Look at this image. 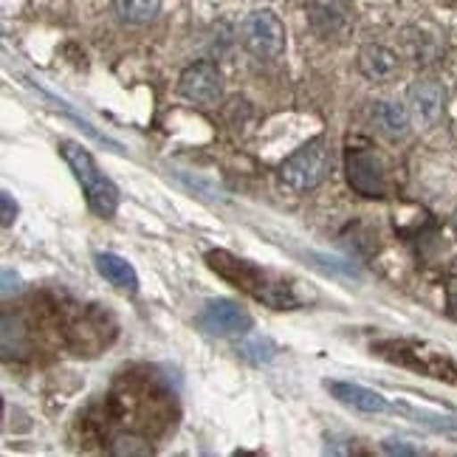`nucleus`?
Returning a JSON list of instances; mask_svg holds the SVG:
<instances>
[{
    "label": "nucleus",
    "mask_w": 457,
    "mask_h": 457,
    "mask_svg": "<svg viewBox=\"0 0 457 457\" xmlns=\"http://www.w3.org/2000/svg\"><path fill=\"white\" fill-rule=\"evenodd\" d=\"M206 266L212 269L218 277H223L226 283H232L235 288L245 291L254 300L266 303L277 311H286L296 305V296L291 294V288L283 283V279H274L269 271H262L260 266L249 260H240L228 252H209L206 254Z\"/></svg>",
    "instance_id": "f257e3e1"
},
{
    "label": "nucleus",
    "mask_w": 457,
    "mask_h": 457,
    "mask_svg": "<svg viewBox=\"0 0 457 457\" xmlns=\"http://www.w3.org/2000/svg\"><path fill=\"white\" fill-rule=\"evenodd\" d=\"M60 153H62V158L68 162V167L74 170L77 181L82 184L91 212L99 215V218H113L116 206H119V189L113 187V181L108 179V175H104L96 167L94 155L87 153L82 145H77V142H62L60 145Z\"/></svg>",
    "instance_id": "f03ea898"
},
{
    "label": "nucleus",
    "mask_w": 457,
    "mask_h": 457,
    "mask_svg": "<svg viewBox=\"0 0 457 457\" xmlns=\"http://www.w3.org/2000/svg\"><path fill=\"white\" fill-rule=\"evenodd\" d=\"M333 172V153L325 136L311 138L308 145H303L294 155H288L279 164V179L294 192H308L316 189L328 175Z\"/></svg>",
    "instance_id": "7ed1b4c3"
},
{
    "label": "nucleus",
    "mask_w": 457,
    "mask_h": 457,
    "mask_svg": "<svg viewBox=\"0 0 457 457\" xmlns=\"http://www.w3.org/2000/svg\"><path fill=\"white\" fill-rule=\"evenodd\" d=\"M240 40L260 60H277L286 51V26L271 9H257L243 21Z\"/></svg>",
    "instance_id": "20e7f679"
},
{
    "label": "nucleus",
    "mask_w": 457,
    "mask_h": 457,
    "mask_svg": "<svg viewBox=\"0 0 457 457\" xmlns=\"http://www.w3.org/2000/svg\"><path fill=\"white\" fill-rule=\"evenodd\" d=\"M347 184L364 198L386 195V167L373 147H350L345 155Z\"/></svg>",
    "instance_id": "39448f33"
},
{
    "label": "nucleus",
    "mask_w": 457,
    "mask_h": 457,
    "mask_svg": "<svg viewBox=\"0 0 457 457\" xmlns=\"http://www.w3.org/2000/svg\"><path fill=\"white\" fill-rule=\"evenodd\" d=\"M179 91L184 99L201 104V108H212L223 96V77L212 62H195L181 74Z\"/></svg>",
    "instance_id": "423d86ee"
},
{
    "label": "nucleus",
    "mask_w": 457,
    "mask_h": 457,
    "mask_svg": "<svg viewBox=\"0 0 457 457\" xmlns=\"http://www.w3.org/2000/svg\"><path fill=\"white\" fill-rule=\"evenodd\" d=\"M198 325L212 337H243L252 328V316L232 300H215L201 311Z\"/></svg>",
    "instance_id": "0eeeda50"
},
{
    "label": "nucleus",
    "mask_w": 457,
    "mask_h": 457,
    "mask_svg": "<svg viewBox=\"0 0 457 457\" xmlns=\"http://www.w3.org/2000/svg\"><path fill=\"white\" fill-rule=\"evenodd\" d=\"M407 102H410V111L418 121L424 125H432V121L441 119L444 113V104H446V91L444 85L437 79H418L410 85L407 91Z\"/></svg>",
    "instance_id": "6e6552de"
},
{
    "label": "nucleus",
    "mask_w": 457,
    "mask_h": 457,
    "mask_svg": "<svg viewBox=\"0 0 457 457\" xmlns=\"http://www.w3.org/2000/svg\"><path fill=\"white\" fill-rule=\"evenodd\" d=\"M359 71L373 82H390L398 74V54L386 46H364L359 51Z\"/></svg>",
    "instance_id": "1a4fd4ad"
},
{
    "label": "nucleus",
    "mask_w": 457,
    "mask_h": 457,
    "mask_svg": "<svg viewBox=\"0 0 457 457\" xmlns=\"http://www.w3.org/2000/svg\"><path fill=\"white\" fill-rule=\"evenodd\" d=\"M325 386L333 398L347 403V407H353V410H361V412H384L386 410V401L378 393L367 390V386L350 384V381H325Z\"/></svg>",
    "instance_id": "9d476101"
},
{
    "label": "nucleus",
    "mask_w": 457,
    "mask_h": 457,
    "mask_svg": "<svg viewBox=\"0 0 457 457\" xmlns=\"http://www.w3.org/2000/svg\"><path fill=\"white\" fill-rule=\"evenodd\" d=\"M96 271L108 279L111 286H116L119 291H128V294H136L138 291V277L133 271V266L119 254H96Z\"/></svg>",
    "instance_id": "9b49d317"
},
{
    "label": "nucleus",
    "mask_w": 457,
    "mask_h": 457,
    "mask_svg": "<svg viewBox=\"0 0 457 457\" xmlns=\"http://www.w3.org/2000/svg\"><path fill=\"white\" fill-rule=\"evenodd\" d=\"M376 125L384 136L403 138L410 136V111L395 102H381L376 108Z\"/></svg>",
    "instance_id": "f8f14e48"
},
{
    "label": "nucleus",
    "mask_w": 457,
    "mask_h": 457,
    "mask_svg": "<svg viewBox=\"0 0 457 457\" xmlns=\"http://www.w3.org/2000/svg\"><path fill=\"white\" fill-rule=\"evenodd\" d=\"M29 350V328L23 316L4 313V359L21 356Z\"/></svg>",
    "instance_id": "ddd939ff"
},
{
    "label": "nucleus",
    "mask_w": 457,
    "mask_h": 457,
    "mask_svg": "<svg viewBox=\"0 0 457 457\" xmlns=\"http://www.w3.org/2000/svg\"><path fill=\"white\" fill-rule=\"evenodd\" d=\"M113 6L121 21L138 26V23L153 21L158 14V6H162V0H113Z\"/></svg>",
    "instance_id": "4468645a"
},
{
    "label": "nucleus",
    "mask_w": 457,
    "mask_h": 457,
    "mask_svg": "<svg viewBox=\"0 0 457 457\" xmlns=\"http://www.w3.org/2000/svg\"><path fill=\"white\" fill-rule=\"evenodd\" d=\"M111 454H153V446L147 444V437L136 435V432H121L116 435L111 446H108Z\"/></svg>",
    "instance_id": "2eb2a0df"
},
{
    "label": "nucleus",
    "mask_w": 457,
    "mask_h": 457,
    "mask_svg": "<svg viewBox=\"0 0 457 457\" xmlns=\"http://www.w3.org/2000/svg\"><path fill=\"white\" fill-rule=\"evenodd\" d=\"M240 350H243V356L252 359V361H271L274 359V345L269 339H252V342H245Z\"/></svg>",
    "instance_id": "dca6fc26"
},
{
    "label": "nucleus",
    "mask_w": 457,
    "mask_h": 457,
    "mask_svg": "<svg viewBox=\"0 0 457 457\" xmlns=\"http://www.w3.org/2000/svg\"><path fill=\"white\" fill-rule=\"evenodd\" d=\"M14 215H17V204L12 201L9 192H4V195H0V218H4V228L12 226Z\"/></svg>",
    "instance_id": "f3484780"
},
{
    "label": "nucleus",
    "mask_w": 457,
    "mask_h": 457,
    "mask_svg": "<svg viewBox=\"0 0 457 457\" xmlns=\"http://www.w3.org/2000/svg\"><path fill=\"white\" fill-rule=\"evenodd\" d=\"M21 291V277H17L14 271H4V300H9L12 294H17Z\"/></svg>",
    "instance_id": "a211bd4d"
},
{
    "label": "nucleus",
    "mask_w": 457,
    "mask_h": 457,
    "mask_svg": "<svg viewBox=\"0 0 457 457\" xmlns=\"http://www.w3.org/2000/svg\"><path fill=\"white\" fill-rule=\"evenodd\" d=\"M384 452H390V454H418L412 446H403V444H398V441H386V444H384Z\"/></svg>",
    "instance_id": "6ab92c4d"
},
{
    "label": "nucleus",
    "mask_w": 457,
    "mask_h": 457,
    "mask_svg": "<svg viewBox=\"0 0 457 457\" xmlns=\"http://www.w3.org/2000/svg\"><path fill=\"white\" fill-rule=\"evenodd\" d=\"M446 294H449V313L457 316V279H452L449 288H446Z\"/></svg>",
    "instance_id": "aec40b11"
},
{
    "label": "nucleus",
    "mask_w": 457,
    "mask_h": 457,
    "mask_svg": "<svg viewBox=\"0 0 457 457\" xmlns=\"http://www.w3.org/2000/svg\"><path fill=\"white\" fill-rule=\"evenodd\" d=\"M454 228H457V212H454Z\"/></svg>",
    "instance_id": "412c9836"
},
{
    "label": "nucleus",
    "mask_w": 457,
    "mask_h": 457,
    "mask_svg": "<svg viewBox=\"0 0 457 457\" xmlns=\"http://www.w3.org/2000/svg\"><path fill=\"white\" fill-rule=\"evenodd\" d=\"M452 427H457V420H452Z\"/></svg>",
    "instance_id": "4be33fe9"
}]
</instances>
